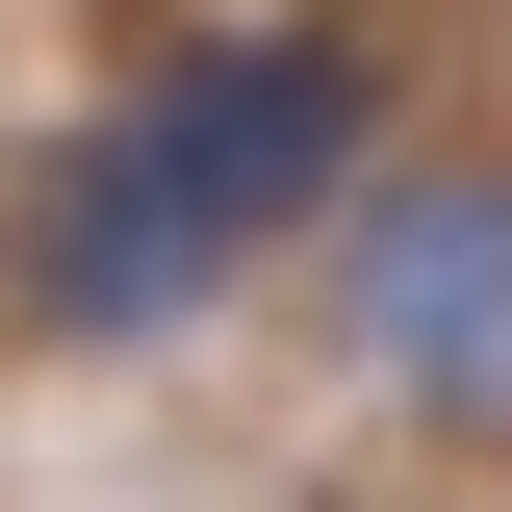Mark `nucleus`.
<instances>
[{
	"mask_svg": "<svg viewBox=\"0 0 512 512\" xmlns=\"http://www.w3.org/2000/svg\"><path fill=\"white\" fill-rule=\"evenodd\" d=\"M0 308L52 333V359H180V333L231 308V205L154 154V103H103V128L26 154V205H0Z\"/></svg>",
	"mask_w": 512,
	"mask_h": 512,
	"instance_id": "f257e3e1",
	"label": "nucleus"
},
{
	"mask_svg": "<svg viewBox=\"0 0 512 512\" xmlns=\"http://www.w3.org/2000/svg\"><path fill=\"white\" fill-rule=\"evenodd\" d=\"M128 103H154V154L231 205V256L333 231V205L384 180V77H359V26H205V52H154Z\"/></svg>",
	"mask_w": 512,
	"mask_h": 512,
	"instance_id": "f03ea898",
	"label": "nucleus"
},
{
	"mask_svg": "<svg viewBox=\"0 0 512 512\" xmlns=\"http://www.w3.org/2000/svg\"><path fill=\"white\" fill-rule=\"evenodd\" d=\"M333 333L410 410H512V154H410L333 205Z\"/></svg>",
	"mask_w": 512,
	"mask_h": 512,
	"instance_id": "7ed1b4c3",
	"label": "nucleus"
}]
</instances>
